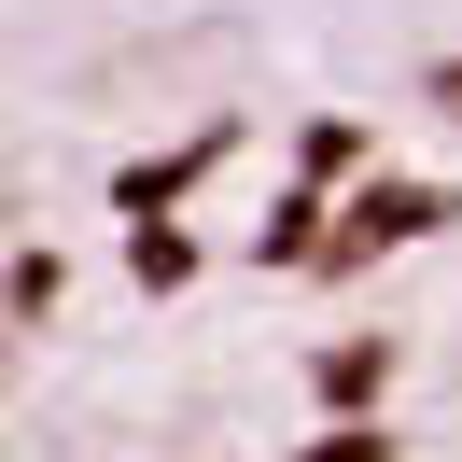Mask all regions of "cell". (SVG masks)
Returning a JSON list of instances; mask_svg holds the SVG:
<instances>
[{"label":"cell","mask_w":462,"mask_h":462,"mask_svg":"<svg viewBox=\"0 0 462 462\" xmlns=\"http://www.w3.org/2000/svg\"><path fill=\"white\" fill-rule=\"evenodd\" d=\"M309 462H393V448H378V434H322Z\"/></svg>","instance_id":"cell-5"},{"label":"cell","mask_w":462,"mask_h":462,"mask_svg":"<svg viewBox=\"0 0 462 462\" xmlns=\"http://www.w3.org/2000/svg\"><path fill=\"white\" fill-rule=\"evenodd\" d=\"M337 169H365V126H337V113H322V126H309V182H337Z\"/></svg>","instance_id":"cell-4"},{"label":"cell","mask_w":462,"mask_h":462,"mask_svg":"<svg viewBox=\"0 0 462 462\" xmlns=\"http://www.w3.org/2000/svg\"><path fill=\"white\" fill-rule=\"evenodd\" d=\"M420 225H448V197H420V182H365V210H350V238H322V253H378V238H420Z\"/></svg>","instance_id":"cell-1"},{"label":"cell","mask_w":462,"mask_h":462,"mask_svg":"<svg viewBox=\"0 0 462 462\" xmlns=\"http://www.w3.org/2000/svg\"><path fill=\"white\" fill-rule=\"evenodd\" d=\"M309 225H322V210H309V197H281V210H266V266H309V253H322V238H309Z\"/></svg>","instance_id":"cell-3"},{"label":"cell","mask_w":462,"mask_h":462,"mask_svg":"<svg viewBox=\"0 0 462 462\" xmlns=\"http://www.w3.org/2000/svg\"><path fill=\"white\" fill-rule=\"evenodd\" d=\"M378 378H393V350H378V337H337V350H322V393H337V406H365Z\"/></svg>","instance_id":"cell-2"},{"label":"cell","mask_w":462,"mask_h":462,"mask_svg":"<svg viewBox=\"0 0 462 462\" xmlns=\"http://www.w3.org/2000/svg\"><path fill=\"white\" fill-rule=\"evenodd\" d=\"M434 113H448V126H462V57H434Z\"/></svg>","instance_id":"cell-6"}]
</instances>
